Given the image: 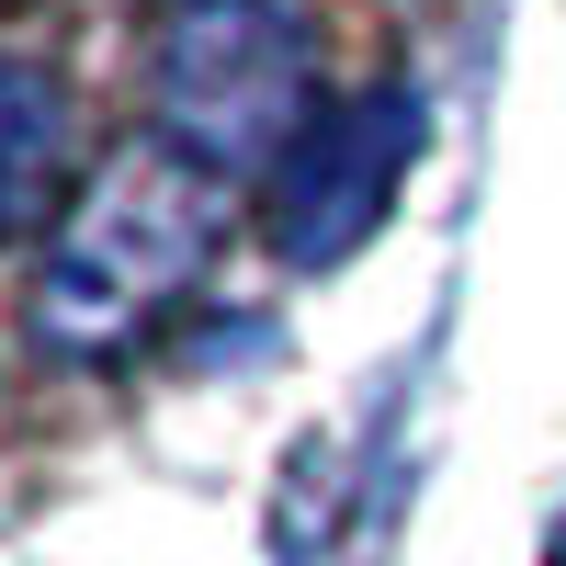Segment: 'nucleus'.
Listing matches in <instances>:
<instances>
[{
    "mask_svg": "<svg viewBox=\"0 0 566 566\" xmlns=\"http://www.w3.org/2000/svg\"><path fill=\"white\" fill-rule=\"evenodd\" d=\"M216 250V181L181 170L170 148L148 159H114L91 193L57 216L45 239V272H34V340L69 352V363H103L148 328L181 283L205 272Z\"/></svg>",
    "mask_w": 566,
    "mask_h": 566,
    "instance_id": "obj_1",
    "label": "nucleus"
},
{
    "mask_svg": "<svg viewBox=\"0 0 566 566\" xmlns=\"http://www.w3.org/2000/svg\"><path fill=\"white\" fill-rule=\"evenodd\" d=\"M148 103H159V148L205 170L216 193L283 170L317 125V45L295 0H170Z\"/></svg>",
    "mask_w": 566,
    "mask_h": 566,
    "instance_id": "obj_2",
    "label": "nucleus"
},
{
    "mask_svg": "<svg viewBox=\"0 0 566 566\" xmlns=\"http://www.w3.org/2000/svg\"><path fill=\"white\" fill-rule=\"evenodd\" d=\"M408 159H419V91L408 80L363 91V103H340V114H317L306 148L272 170V250L295 272L352 261L374 227H386V193H397Z\"/></svg>",
    "mask_w": 566,
    "mask_h": 566,
    "instance_id": "obj_3",
    "label": "nucleus"
},
{
    "mask_svg": "<svg viewBox=\"0 0 566 566\" xmlns=\"http://www.w3.org/2000/svg\"><path fill=\"white\" fill-rule=\"evenodd\" d=\"M57 181H69V91L34 57H0V239H23L57 205Z\"/></svg>",
    "mask_w": 566,
    "mask_h": 566,
    "instance_id": "obj_4",
    "label": "nucleus"
}]
</instances>
